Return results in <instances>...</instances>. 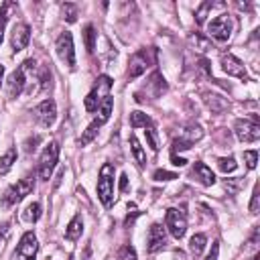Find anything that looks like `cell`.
Instances as JSON below:
<instances>
[{
    "mask_svg": "<svg viewBox=\"0 0 260 260\" xmlns=\"http://www.w3.org/2000/svg\"><path fill=\"white\" fill-rule=\"evenodd\" d=\"M37 71V63L32 59H26L18 69H14L6 81V91L10 98H18L26 85V75H32Z\"/></svg>",
    "mask_w": 260,
    "mask_h": 260,
    "instance_id": "cell-1",
    "label": "cell"
},
{
    "mask_svg": "<svg viewBox=\"0 0 260 260\" xmlns=\"http://www.w3.org/2000/svg\"><path fill=\"white\" fill-rule=\"evenodd\" d=\"M110 89H112V77L110 75H100L91 87V91L85 95L83 100V106L87 112H98L100 104L110 95Z\"/></svg>",
    "mask_w": 260,
    "mask_h": 260,
    "instance_id": "cell-2",
    "label": "cell"
},
{
    "mask_svg": "<svg viewBox=\"0 0 260 260\" xmlns=\"http://www.w3.org/2000/svg\"><path fill=\"white\" fill-rule=\"evenodd\" d=\"M98 199L102 201L104 207H110L114 201V165L104 162L100 169V179H98Z\"/></svg>",
    "mask_w": 260,
    "mask_h": 260,
    "instance_id": "cell-3",
    "label": "cell"
},
{
    "mask_svg": "<svg viewBox=\"0 0 260 260\" xmlns=\"http://www.w3.org/2000/svg\"><path fill=\"white\" fill-rule=\"evenodd\" d=\"M156 63V49L150 47V49H140L136 51L132 57H130V65H128V77L130 79H136L140 77L150 65Z\"/></svg>",
    "mask_w": 260,
    "mask_h": 260,
    "instance_id": "cell-4",
    "label": "cell"
},
{
    "mask_svg": "<svg viewBox=\"0 0 260 260\" xmlns=\"http://www.w3.org/2000/svg\"><path fill=\"white\" fill-rule=\"evenodd\" d=\"M57 160H59V144L57 142H49L45 146V150L41 152V158H39V165H37V175L41 181H49L55 167H57Z\"/></svg>",
    "mask_w": 260,
    "mask_h": 260,
    "instance_id": "cell-5",
    "label": "cell"
},
{
    "mask_svg": "<svg viewBox=\"0 0 260 260\" xmlns=\"http://www.w3.org/2000/svg\"><path fill=\"white\" fill-rule=\"evenodd\" d=\"M35 189V179L32 177H24L20 181H16L14 185H10L4 195H2V205H16L20 203L30 191Z\"/></svg>",
    "mask_w": 260,
    "mask_h": 260,
    "instance_id": "cell-6",
    "label": "cell"
},
{
    "mask_svg": "<svg viewBox=\"0 0 260 260\" xmlns=\"http://www.w3.org/2000/svg\"><path fill=\"white\" fill-rule=\"evenodd\" d=\"M234 132L238 136V140L242 142H256L260 138V124H258V116L252 114V118H244V120H236L234 124Z\"/></svg>",
    "mask_w": 260,
    "mask_h": 260,
    "instance_id": "cell-7",
    "label": "cell"
},
{
    "mask_svg": "<svg viewBox=\"0 0 260 260\" xmlns=\"http://www.w3.org/2000/svg\"><path fill=\"white\" fill-rule=\"evenodd\" d=\"M232 30H234V18H232V14H219L217 18H213L207 24V32L215 41H219V43H225L232 37Z\"/></svg>",
    "mask_w": 260,
    "mask_h": 260,
    "instance_id": "cell-8",
    "label": "cell"
},
{
    "mask_svg": "<svg viewBox=\"0 0 260 260\" xmlns=\"http://www.w3.org/2000/svg\"><path fill=\"white\" fill-rule=\"evenodd\" d=\"M165 225L169 230V234L175 238V240H181L187 232V217L181 209H167V215H165Z\"/></svg>",
    "mask_w": 260,
    "mask_h": 260,
    "instance_id": "cell-9",
    "label": "cell"
},
{
    "mask_svg": "<svg viewBox=\"0 0 260 260\" xmlns=\"http://www.w3.org/2000/svg\"><path fill=\"white\" fill-rule=\"evenodd\" d=\"M55 49H57L59 59H61L67 67L73 69V67H75V49H73V37H71L69 30H65V32L59 35V39H57V43H55Z\"/></svg>",
    "mask_w": 260,
    "mask_h": 260,
    "instance_id": "cell-10",
    "label": "cell"
},
{
    "mask_svg": "<svg viewBox=\"0 0 260 260\" xmlns=\"http://www.w3.org/2000/svg\"><path fill=\"white\" fill-rule=\"evenodd\" d=\"M37 252H39L37 236L32 232H26V234H22V238H20V242L16 246L14 260H35L37 258Z\"/></svg>",
    "mask_w": 260,
    "mask_h": 260,
    "instance_id": "cell-11",
    "label": "cell"
},
{
    "mask_svg": "<svg viewBox=\"0 0 260 260\" xmlns=\"http://www.w3.org/2000/svg\"><path fill=\"white\" fill-rule=\"evenodd\" d=\"M32 116H35V120H37L41 126H45V128L53 126V122L57 120V106H55V102H53V100L41 102V104L32 110Z\"/></svg>",
    "mask_w": 260,
    "mask_h": 260,
    "instance_id": "cell-12",
    "label": "cell"
},
{
    "mask_svg": "<svg viewBox=\"0 0 260 260\" xmlns=\"http://www.w3.org/2000/svg\"><path fill=\"white\" fill-rule=\"evenodd\" d=\"M165 246H167V228H162L160 223H152L146 236V250L150 254H156Z\"/></svg>",
    "mask_w": 260,
    "mask_h": 260,
    "instance_id": "cell-13",
    "label": "cell"
},
{
    "mask_svg": "<svg viewBox=\"0 0 260 260\" xmlns=\"http://www.w3.org/2000/svg\"><path fill=\"white\" fill-rule=\"evenodd\" d=\"M221 69H223V73H228L232 77L248 79V73H246L244 63L236 55H232V53H221Z\"/></svg>",
    "mask_w": 260,
    "mask_h": 260,
    "instance_id": "cell-14",
    "label": "cell"
},
{
    "mask_svg": "<svg viewBox=\"0 0 260 260\" xmlns=\"http://www.w3.org/2000/svg\"><path fill=\"white\" fill-rule=\"evenodd\" d=\"M28 41H30V26H28L26 22H18V24H14L12 35H10V47H12V51L18 53V51L26 49Z\"/></svg>",
    "mask_w": 260,
    "mask_h": 260,
    "instance_id": "cell-15",
    "label": "cell"
},
{
    "mask_svg": "<svg viewBox=\"0 0 260 260\" xmlns=\"http://www.w3.org/2000/svg\"><path fill=\"white\" fill-rule=\"evenodd\" d=\"M191 177H193L195 181H199L203 187H211V185L215 183V175H213V171H211L205 162H199V160L191 167Z\"/></svg>",
    "mask_w": 260,
    "mask_h": 260,
    "instance_id": "cell-16",
    "label": "cell"
},
{
    "mask_svg": "<svg viewBox=\"0 0 260 260\" xmlns=\"http://www.w3.org/2000/svg\"><path fill=\"white\" fill-rule=\"evenodd\" d=\"M81 232H83V219H81V215H75L67 223V228H65V238L71 240V242H75L81 236Z\"/></svg>",
    "mask_w": 260,
    "mask_h": 260,
    "instance_id": "cell-17",
    "label": "cell"
},
{
    "mask_svg": "<svg viewBox=\"0 0 260 260\" xmlns=\"http://www.w3.org/2000/svg\"><path fill=\"white\" fill-rule=\"evenodd\" d=\"M148 87H152V95H154V98L162 95V93L169 89V85H167L165 77H162L158 71H154V73L150 75V79H148Z\"/></svg>",
    "mask_w": 260,
    "mask_h": 260,
    "instance_id": "cell-18",
    "label": "cell"
},
{
    "mask_svg": "<svg viewBox=\"0 0 260 260\" xmlns=\"http://www.w3.org/2000/svg\"><path fill=\"white\" fill-rule=\"evenodd\" d=\"M189 43H191L197 51H201V53H207V51L213 49L211 41H209L207 37H203L201 32H191V35H189Z\"/></svg>",
    "mask_w": 260,
    "mask_h": 260,
    "instance_id": "cell-19",
    "label": "cell"
},
{
    "mask_svg": "<svg viewBox=\"0 0 260 260\" xmlns=\"http://www.w3.org/2000/svg\"><path fill=\"white\" fill-rule=\"evenodd\" d=\"M130 126L132 128H152V120L144 112L136 110V112H130Z\"/></svg>",
    "mask_w": 260,
    "mask_h": 260,
    "instance_id": "cell-20",
    "label": "cell"
},
{
    "mask_svg": "<svg viewBox=\"0 0 260 260\" xmlns=\"http://www.w3.org/2000/svg\"><path fill=\"white\" fill-rule=\"evenodd\" d=\"M14 162H16V148L10 146V148L0 156V175H6V173L12 169Z\"/></svg>",
    "mask_w": 260,
    "mask_h": 260,
    "instance_id": "cell-21",
    "label": "cell"
},
{
    "mask_svg": "<svg viewBox=\"0 0 260 260\" xmlns=\"http://www.w3.org/2000/svg\"><path fill=\"white\" fill-rule=\"evenodd\" d=\"M205 104H207L209 110L215 112V114H221V112L228 108V102H225L223 98L215 95V93H205Z\"/></svg>",
    "mask_w": 260,
    "mask_h": 260,
    "instance_id": "cell-22",
    "label": "cell"
},
{
    "mask_svg": "<svg viewBox=\"0 0 260 260\" xmlns=\"http://www.w3.org/2000/svg\"><path fill=\"white\" fill-rule=\"evenodd\" d=\"M112 106H114V102H112V95H108L102 104H100V108H98V118H95V122L102 126V124H106L108 120H110V114H112Z\"/></svg>",
    "mask_w": 260,
    "mask_h": 260,
    "instance_id": "cell-23",
    "label": "cell"
},
{
    "mask_svg": "<svg viewBox=\"0 0 260 260\" xmlns=\"http://www.w3.org/2000/svg\"><path fill=\"white\" fill-rule=\"evenodd\" d=\"M181 138H185V140H189L193 144V142H197V140L203 138V130H201L199 124H187L185 130H183V134H181Z\"/></svg>",
    "mask_w": 260,
    "mask_h": 260,
    "instance_id": "cell-24",
    "label": "cell"
},
{
    "mask_svg": "<svg viewBox=\"0 0 260 260\" xmlns=\"http://www.w3.org/2000/svg\"><path fill=\"white\" fill-rule=\"evenodd\" d=\"M16 10V4L14 2H4L0 6V45H2V39H4V26H6V20L10 16V12Z\"/></svg>",
    "mask_w": 260,
    "mask_h": 260,
    "instance_id": "cell-25",
    "label": "cell"
},
{
    "mask_svg": "<svg viewBox=\"0 0 260 260\" xmlns=\"http://www.w3.org/2000/svg\"><path fill=\"white\" fill-rule=\"evenodd\" d=\"M130 146H132V154H134L138 167H144L146 165V152H144V148L140 146V142H138V138L134 134L130 136Z\"/></svg>",
    "mask_w": 260,
    "mask_h": 260,
    "instance_id": "cell-26",
    "label": "cell"
},
{
    "mask_svg": "<svg viewBox=\"0 0 260 260\" xmlns=\"http://www.w3.org/2000/svg\"><path fill=\"white\" fill-rule=\"evenodd\" d=\"M205 242H207V238H205L203 234L191 236V240H189V250H191V254H193L195 258L201 256V252H203V248H205Z\"/></svg>",
    "mask_w": 260,
    "mask_h": 260,
    "instance_id": "cell-27",
    "label": "cell"
},
{
    "mask_svg": "<svg viewBox=\"0 0 260 260\" xmlns=\"http://www.w3.org/2000/svg\"><path fill=\"white\" fill-rule=\"evenodd\" d=\"M95 28H93V24H85V28H83V41H85V49H87V53H93L95 51Z\"/></svg>",
    "mask_w": 260,
    "mask_h": 260,
    "instance_id": "cell-28",
    "label": "cell"
},
{
    "mask_svg": "<svg viewBox=\"0 0 260 260\" xmlns=\"http://www.w3.org/2000/svg\"><path fill=\"white\" fill-rule=\"evenodd\" d=\"M213 6H217V2H211V0L201 2V4H199V8H197V12H195V22H197V24H203V22H205V18H207V12H209Z\"/></svg>",
    "mask_w": 260,
    "mask_h": 260,
    "instance_id": "cell-29",
    "label": "cell"
},
{
    "mask_svg": "<svg viewBox=\"0 0 260 260\" xmlns=\"http://www.w3.org/2000/svg\"><path fill=\"white\" fill-rule=\"evenodd\" d=\"M41 217V203H30L26 209H24V213H22V219L26 221V223H35L37 219Z\"/></svg>",
    "mask_w": 260,
    "mask_h": 260,
    "instance_id": "cell-30",
    "label": "cell"
},
{
    "mask_svg": "<svg viewBox=\"0 0 260 260\" xmlns=\"http://www.w3.org/2000/svg\"><path fill=\"white\" fill-rule=\"evenodd\" d=\"M98 128H100V124H98V122L93 120V122H91V124H89V126L85 128V132L81 134V138H79V144H81V146L89 144V142H91V140L95 138V134H98Z\"/></svg>",
    "mask_w": 260,
    "mask_h": 260,
    "instance_id": "cell-31",
    "label": "cell"
},
{
    "mask_svg": "<svg viewBox=\"0 0 260 260\" xmlns=\"http://www.w3.org/2000/svg\"><path fill=\"white\" fill-rule=\"evenodd\" d=\"M217 167L221 173L228 175V173H234L238 169V162L234 160V156H221V158H217Z\"/></svg>",
    "mask_w": 260,
    "mask_h": 260,
    "instance_id": "cell-32",
    "label": "cell"
},
{
    "mask_svg": "<svg viewBox=\"0 0 260 260\" xmlns=\"http://www.w3.org/2000/svg\"><path fill=\"white\" fill-rule=\"evenodd\" d=\"M61 14L67 22H75L77 20V4H71V2H65L61 6Z\"/></svg>",
    "mask_w": 260,
    "mask_h": 260,
    "instance_id": "cell-33",
    "label": "cell"
},
{
    "mask_svg": "<svg viewBox=\"0 0 260 260\" xmlns=\"http://www.w3.org/2000/svg\"><path fill=\"white\" fill-rule=\"evenodd\" d=\"M244 185H246V179H244V177H240V179H225V181H223V187H225L228 193H232V195H236Z\"/></svg>",
    "mask_w": 260,
    "mask_h": 260,
    "instance_id": "cell-34",
    "label": "cell"
},
{
    "mask_svg": "<svg viewBox=\"0 0 260 260\" xmlns=\"http://www.w3.org/2000/svg\"><path fill=\"white\" fill-rule=\"evenodd\" d=\"M37 79H39L43 91L51 89V71H49V67H43V69L39 71V77H37Z\"/></svg>",
    "mask_w": 260,
    "mask_h": 260,
    "instance_id": "cell-35",
    "label": "cell"
},
{
    "mask_svg": "<svg viewBox=\"0 0 260 260\" xmlns=\"http://www.w3.org/2000/svg\"><path fill=\"white\" fill-rule=\"evenodd\" d=\"M258 209H260V185L256 183L252 191V199H250V213H258Z\"/></svg>",
    "mask_w": 260,
    "mask_h": 260,
    "instance_id": "cell-36",
    "label": "cell"
},
{
    "mask_svg": "<svg viewBox=\"0 0 260 260\" xmlns=\"http://www.w3.org/2000/svg\"><path fill=\"white\" fill-rule=\"evenodd\" d=\"M144 136H146V142L152 150H158V138H156V132L154 128H144Z\"/></svg>",
    "mask_w": 260,
    "mask_h": 260,
    "instance_id": "cell-37",
    "label": "cell"
},
{
    "mask_svg": "<svg viewBox=\"0 0 260 260\" xmlns=\"http://www.w3.org/2000/svg\"><path fill=\"white\" fill-rule=\"evenodd\" d=\"M152 179H154V181H173V179H177V175H175V173H171V171L156 169V171L152 173Z\"/></svg>",
    "mask_w": 260,
    "mask_h": 260,
    "instance_id": "cell-38",
    "label": "cell"
},
{
    "mask_svg": "<svg viewBox=\"0 0 260 260\" xmlns=\"http://www.w3.org/2000/svg\"><path fill=\"white\" fill-rule=\"evenodd\" d=\"M118 258L120 260H136V252L132 246H122L120 252H118Z\"/></svg>",
    "mask_w": 260,
    "mask_h": 260,
    "instance_id": "cell-39",
    "label": "cell"
},
{
    "mask_svg": "<svg viewBox=\"0 0 260 260\" xmlns=\"http://www.w3.org/2000/svg\"><path fill=\"white\" fill-rule=\"evenodd\" d=\"M244 160L248 169H256V160H258V150H246L244 152Z\"/></svg>",
    "mask_w": 260,
    "mask_h": 260,
    "instance_id": "cell-40",
    "label": "cell"
},
{
    "mask_svg": "<svg viewBox=\"0 0 260 260\" xmlns=\"http://www.w3.org/2000/svg\"><path fill=\"white\" fill-rule=\"evenodd\" d=\"M187 148H191V142L179 136V138H175V140H173V148H171V152H177V150H187Z\"/></svg>",
    "mask_w": 260,
    "mask_h": 260,
    "instance_id": "cell-41",
    "label": "cell"
},
{
    "mask_svg": "<svg viewBox=\"0 0 260 260\" xmlns=\"http://www.w3.org/2000/svg\"><path fill=\"white\" fill-rule=\"evenodd\" d=\"M39 142H41V136H32V138H28V140L24 142V150H26V152H35Z\"/></svg>",
    "mask_w": 260,
    "mask_h": 260,
    "instance_id": "cell-42",
    "label": "cell"
},
{
    "mask_svg": "<svg viewBox=\"0 0 260 260\" xmlns=\"http://www.w3.org/2000/svg\"><path fill=\"white\" fill-rule=\"evenodd\" d=\"M217 254H219V246H217V242H213L211 252L207 254V258H205V260H217Z\"/></svg>",
    "mask_w": 260,
    "mask_h": 260,
    "instance_id": "cell-43",
    "label": "cell"
},
{
    "mask_svg": "<svg viewBox=\"0 0 260 260\" xmlns=\"http://www.w3.org/2000/svg\"><path fill=\"white\" fill-rule=\"evenodd\" d=\"M138 215H140V211H134V213H128V215H126V219H124V225H126V228H130V225L134 223V219H136Z\"/></svg>",
    "mask_w": 260,
    "mask_h": 260,
    "instance_id": "cell-44",
    "label": "cell"
},
{
    "mask_svg": "<svg viewBox=\"0 0 260 260\" xmlns=\"http://www.w3.org/2000/svg\"><path fill=\"white\" fill-rule=\"evenodd\" d=\"M171 160H173L175 167H185V165H187V160H185L183 156H177V154H171Z\"/></svg>",
    "mask_w": 260,
    "mask_h": 260,
    "instance_id": "cell-45",
    "label": "cell"
},
{
    "mask_svg": "<svg viewBox=\"0 0 260 260\" xmlns=\"http://www.w3.org/2000/svg\"><path fill=\"white\" fill-rule=\"evenodd\" d=\"M120 191H122V193H126V191H128V177H126L124 173L120 175Z\"/></svg>",
    "mask_w": 260,
    "mask_h": 260,
    "instance_id": "cell-46",
    "label": "cell"
},
{
    "mask_svg": "<svg viewBox=\"0 0 260 260\" xmlns=\"http://www.w3.org/2000/svg\"><path fill=\"white\" fill-rule=\"evenodd\" d=\"M83 260H91V246L87 244L85 250H83Z\"/></svg>",
    "mask_w": 260,
    "mask_h": 260,
    "instance_id": "cell-47",
    "label": "cell"
},
{
    "mask_svg": "<svg viewBox=\"0 0 260 260\" xmlns=\"http://www.w3.org/2000/svg\"><path fill=\"white\" fill-rule=\"evenodd\" d=\"M2 77H4V65L0 63V83H2Z\"/></svg>",
    "mask_w": 260,
    "mask_h": 260,
    "instance_id": "cell-48",
    "label": "cell"
},
{
    "mask_svg": "<svg viewBox=\"0 0 260 260\" xmlns=\"http://www.w3.org/2000/svg\"><path fill=\"white\" fill-rule=\"evenodd\" d=\"M69 260H73V258H69Z\"/></svg>",
    "mask_w": 260,
    "mask_h": 260,
    "instance_id": "cell-49",
    "label": "cell"
}]
</instances>
